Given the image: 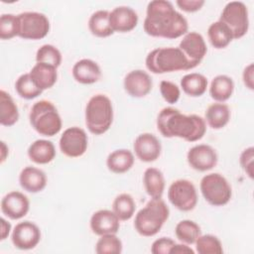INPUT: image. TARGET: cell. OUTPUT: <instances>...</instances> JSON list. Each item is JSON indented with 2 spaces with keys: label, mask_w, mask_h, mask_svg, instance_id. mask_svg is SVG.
I'll list each match as a JSON object with an SVG mask.
<instances>
[{
  "label": "cell",
  "mask_w": 254,
  "mask_h": 254,
  "mask_svg": "<svg viewBox=\"0 0 254 254\" xmlns=\"http://www.w3.org/2000/svg\"><path fill=\"white\" fill-rule=\"evenodd\" d=\"M143 28L151 37L172 40L185 36L189 31V23L186 17L174 8L172 2L153 0L147 5Z\"/></svg>",
  "instance_id": "6da1fadb"
},
{
  "label": "cell",
  "mask_w": 254,
  "mask_h": 254,
  "mask_svg": "<svg viewBox=\"0 0 254 254\" xmlns=\"http://www.w3.org/2000/svg\"><path fill=\"white\" fill-rule=\"evenodd\" d=\"M157 128L166 138L178 137L195 142L204 136L206 122L199 115L184 114L177 108L165 107L158 114Z\"/></svg>",
  "instance_id": "7a4b0ae2"
},
{
  "label": "cell",
  "mask_w": 254,
  "mask_h": 254,
  "mask_svg": "<svg viewBox=\"0 0 254 254\" xmlns=\"http://www.w3.org/2000/svg\"><path fill=\"white\" fill-rule=\"evenodd\" d=\"M170 215L169 206L161 198H151L135 215V230L142 236L156 235Z\"/></svg>",
  "instance_id": "3957f363"
},
{
  "label": "cell",
  "mask_w": 254,
  "mask_h": 254,
  "mask_svg": "<svg viewBox=\"0 0 254 254\" xmlns=\"http://www.w3.org/2000/svg\"><path fill=\"white\" fill-rule=\"evenodd\" d=\"M145 64L147 69L155 74L191 69L182 51L175 47L154 49L147 55Z\"/></svg>",
  "instance_id": "277c9868"
},
{
  "label": "cell",
  "mask_w": 254,
  "mask_h": 254,
  "mask_svg": "<svg viewBox=\"0 0 254 254\" xmlns=\"http://www.w3.org/2000/svg\"><path fill=\"white\" fill-rule=\"evenodd\" d=\"M85 125L94 135L104 134L113 122V105L105 94H95L87 101L85 106Z\"/></svg>",
  "instance_id": "5b68a950"
},
{
  "label": "cell",
  "mask_w": 254,
  "mask_h": 254,
  "mask_svg": "<svg viewBox=\"0 0 254 254\" xmlns=\"http://www.w3.org/2000/svg\"><path fill=\"white\" fill-rule=\"evenodd\" d=\"M29 121L37 133L46 137L57 135L63 127L62 117L57 107L49 100L34 103L29 114Z\"/></svg>",
  "instance_id": "8992f818"
},
{
  "label": "cell",
  "mask_w": 254,
  "mask_h": 254,
  "mask_svg": "<svg viewBox=\"0 0 254 254\" xmlns=\"http://www.w3.org/2000/svg\"><path fill=\"white\" fill-rule=\"evenodd\" d=\"M199 189L205 201L212 206H223L232 196L230 184L218 173H210L202 177Z\"/></svg>",
  "instance_id": "52a82bcc"
},
{
  "label": "cell",
  "mask_w": 254,
  "mask_h": 254,
  "mask_svg": "<svg viewBox=\"0 0 254 254\" xmlns=\"http://www.w3.org/2000/svg\"><path fill=\"white\" fill-rule=\"evenodd\" d=\"M218 21L227 26L233 40H238L244 37L249 29L248 8L241 1H230L222 9Z\"/></svg>",
  "instance_id": "ba28073f"
},
{
  "label": "cell",
  "mask_w": 254,
  "mask_h": 254,
  "mask_svg": "<svg viewBox=\"0 0 254 254\" xmlns=\"http://www.w3.org/2000/svg\"><path fill=\"white\" fill-rule=\"evenodd\" d=\"M19 21L18 37L24 40H41L50 32L49 18L41 12L27 11L17 15Z\"/></svg>",
  "instance_id": "9c48e42d"
},
{
  "label": "cell",
  "mask_w": 254,
  "mask_h": 254,
  "mask_svg": "<svg viewBox=\"0 0 254 254\" xmlns=\"http://www.w3.org/2000/svg\"><path fill=\"white\" fill-rule=\"evenodd\" d=\"M169 201L181 211H190L197 204V192L194 185L186 179L174 181L168 190Z\"/></svg>",
  "instance_id": "30bf717a"
},
{
  "label": "cell",
  "mask_w": 254,
  "mask_h": 254,
  "mask_svg": "<svg viewBox=\"0 0 254 254\" xmlns=\"http://www.w3.org/2000/svg\"><path fill=\"white\" fill-rule=\"evenodd\" d=\"M60 150L68 158H78L82 156L88 146L86 132L77 126L69 127L64 131L59 142Z\"/></svg>",
  "instance_id": "8fae6325"
},
{
  "label": "cell",
  "mask_w": 254,
  "mask_h": 254,
  "mask_svg": "<svg viewBox=\"0 0 254 254\" xmlns=\"http://www.w3.org/2000/svg\"><path fill=\"white\" fill-rule=\"evenodd\" d=\"M178 48L188 60L191 69L202 62L207 53L204 38L197 32H188L181 40Z\"/></svg>",
  "instance_id": "7c38bea8"
},
{
  "label": "cell",
  "mask_w": 254,
  "mask_h": 254,
  "mask_svg": "<svg viewBox=\"0 0 254 254\" xmlns=\"http://www.w3.org/2000/svg\"><path fill=\"white\" fill-rule=\"evenodd\" d=\"M41 236L39 226L32 221L25 220L15 225L11 233V240L17 249L31 250L39 244Z\"/></svg>",
  "instance_id": "4fadbf2b"
},
{
  "label": "cell",
  "mask_w": 254,
  "mask_h": 254,
  "mask_svg": "<svg viewBox=\"0 0 254 254\" xmlns=\"http://www.w3.org/2000/svg\"><path fill=\"white\" fill-rule=\"evenodd\" d=\"M187 161L191 169L198 172H207L216 166L218 156L211 146L198 144L189 150Z\"/></svg>",
  "instance_id": "5bb4252c"
},
{
  "label": "cell",
  "mask_w": 254,
  "mask_h": 254,
  "mask_svg": "<svg viewBox=\"0 0 254 254\" xmlns=\"http://www.w3.org/2000/svg\"><path fill=\"white\" fill-rule=\"evenodd\" d=\"M136 157L145 163L155 162L162 152L160 140L152 133H142L136 137L133 143Z\"/></svg>",
  "instance_id": "9a60e30c"
},
{
  "label": "cell",
  "mask_w": 254,
  "mask_h": 254,
  "mask_svg": "<svg viewBox=\"0 0 254 254\" xmlns=\"http://www.w3.org/2000/svg\"><path fill=\"white\" fill-rule=\"evenodd\" d=\"M123 86L130 96L141 98L151 92L153 80L147 71L143 69H134L125 75Z\"/></svg>",
  "instance_id": "2e32d148"
},
{
  "label": "cell",
  "mask_w": 254,
  "mask_h": 254,
  "mask_svg": "<svg viewBox=\"0 0 254 254\" xmlns=\"http://www.w3.org/2000/svg\"><path fill=\"white\" fill-rule=\"evenodd\" d=\"M30 209V200L21 191L13 190L5 194L1 200V211L10 219L17 220L24 217Z\"/></svg>",
  "instance_id": "e0dca14e"
},
{
  "label": "cell",
  "mask_w": 254,
  "mask_h": 254,
  "mask_svg": "<svg viewBox=\"0 0 254 254\" xmlns=\"http://www.w3.org/2000/svg\"><path fill=\"white\" fill-rule=\"evenodd\" d=\"M138 21L137 12L129 6L115 7L109 13V23L114 33L131 32L136 28Z\"/></svg>",
  "instance_id": "ac0fdd59"
},
{
  "label": "cell",
  "mask_w": 254,
  "mask_h": 254,
  "mask_svg": "<svg viewBox=\"0 0 254 254\" xmlns=\"http://www.w3.org/2000/svg\"><path fill=\"white\" fill-rule=\"evenodd\" d=\"M89 225L91 231L98 236L116 234L120 228V220L113 210L99 209L91 215Z\"/></svg>",
  "instance_id": "d6986e66"
},
{
  "label": "cell",
  "mask_w": 254,
  "mask_h": 254,
  "mask_svg": "<svg viewBox=\"0 0 254 254\" xmlns=\"http://www.w3.org/2000/svg\"><path fill=\"white\" fill-rule=\"evenodd\" d=\"M72 76L81 84H92L101 77V68L96 62L90 59H81L72 66Z\"/></svg>",
  "instance_id": "ffe728a7"
},
{
  "label": "cell",
  "mask_w": 254,
  "mask_h": 254,
  "mask_svg": "<svg viewBox=\"0 0 254 254\" xmlns=\"http://www.w3.org/2000/svg\"><path fill=\"white\" fill-rule=\"evenodd\" d=\"M21 188L31 193L42 191L47 186V176L44 171L36 167H25L19 175Z\"/></svg>",
  "instance_id": "44dd1931"
},
{
  "label": "cell",
  "mask_w": 254,
  "mask_h": 254,
  "mask_svg": "<svg viewBox=\"0 0 254 254\" xmlns=\"http://www.w3.org/2000/svg\"><path fill=\"white\" fill-rule=\"evenodd\" d=\"M27 154L32 162L38 165H46L55 159L56 148L51 141L38 139L29 146Z\"/></svg>",
  "instance_id": "7402d4cb"
},
{
  "label": "cell",
  "mask_w": 254,
  "mask_h": 254,
  "mask_svg": "<svg viewBox=\"0 0 254 254\" xmlns=\"http://www.w3.org/2000/svg\"><path fill=\"white\" fill-rule=\"evenodd\" d=\"M29 73L35 84L43 91L53 87L58 80L57 67L43 63H37Z\"/></svg>",
  "instance_id": "603a6c76"
},
{
  "label": "cell",
  "mask_w": 254,
  "mask_h": 254,
  "mask_svg": "<svg viewBox=\"0 0 254 254\" xmlns=\"http://www.w3.org/2000/svg\"><path fill=\"white\" fill-rule=\"evenodd\" d=\"M135 158L128 149H117L111 152L106 159L107 169L114 174H124L134 165Z\"/></svg>",
  "instance_id": "cb8c5ba5"
},
{
  "label": "cell",
  "mask_w": 254,
  "mask_h": 254,
  "mask_svg": "<svg viewBox=\"0 0 254 254\" xmlns=\"http://www.w3.org/2000/svg\"><path fill=\"white\" fill-rule=\"evenodd\" d=\"M143 185L147 194L151 198H161L165 190V178L157 168H147L143 175Z\"/></svg>",
  "instance_id": "d4e9b609"
},
{
  "label": "cell",
  "mask_w": 254,
  "mask_h": 254,
  "mask_svg": "<svg viewBox=\"0 0 254 254\" xmlns=\"http://www.w3.org/2000/svg\"><path fill=\"white\" fill-rule=\"evenodd\" d=\"M234 91V81L226 74H218L212 78L209 85V95L216 102L228 100Z\"/></svg>",
  "instance_id": "484cf974"
},
{
  "label": "cell",
  "mask_w": 254,
  "mask_h": 254,
  "mask_svg": "<svg viewBox=\"0 0 254 254\" xmlns=\"http://www.w3.org/2000/svg\"><path fill=\"white\" fill-rule=\"evenodd\" d=\"M229 106L223 102L210 104L205 111V122L212 129L218 130L225 127L230 120Z\"/></svg>",
  "instance_id": "4316f807"
},
{
  "label": "cell",
  "mask_w": 254,
  "mask_h": 254,
  "mask_svg": "<svg viewBox=\"0 0 254 254\" xmlns=\"http://www.w3.org/2000/svg\"><path fill=\"white\" fill-rule=\"evenodd\" d=\"M19 120V109L12 96L4 89L0 90V124L10 127Z\"/></svg>",
  "instance_id": "83f0119b"
},
{
  "label": "cell",
  "mask_w": 254,
  "mask_h": 254,
  "mask_svg": "<svg viewBox=\"0 0 254 254\" xmlns=\"http://www.w3.org/2000/svg\"><path fill=\"white\" fill-rule=\"evenodd\" d=\"M207 78L198 72H190L184 75L181 79L183 91L191 97H199L207 89Z\"/></svg>",
  "instance_id": "f1b7e54d"
},
{
  "label": "cell",
  "mask_w": 254,
  "mask_h": 254,
  "mask_svg": "<svg viewBox=\"0 0 254 254\" xmlns=\"http://www.w3.org/2000/svg\"><path fill=\"white\" fill-rule=\"evenodd\" d=\"M109 11L97 10L91 14L88 20L90 33L98 38H107L114 32L109 23Z\"/></svg>",
  "instance_id": "f546056e"
},
{
  "label": "cell",
  "mask_w": 254,
  "mask_h": 254,
  "mask_svg": "<svg viewBox=\"0 0 254 254\" xmlns=\"http://www.w3.org/2000/svg\"><path fill=\"white\" fill-rule=\"evenodd\" d=\"M207 37L211 46L217 50L226 48L233 40L230 30L220 21L213 22L207 29Z\"/></svg>",
  "instance_id": "4dcf8cb0"
},
{
  "label": "cell",
  "mask_w": 254,
  "mask_h": 254,
  "mask_svg": "<svg viewBox=\"0 0 254 254\" xmlns=\"http://www.w3.org/2000/svg\"><path fill=\"white\" fill-rule=\"evenodd\" d=\"M112 210L120 221L131 219L136 210V203L133 196L126 192L118 194L113 200Z\"/></svg>",
  "instance_id": "1f68e13d"
},
{
  "label": "cell",
  "mask_w": 254,
  "mask_h": 254,
  "mask_svg": "<svg viewBox=\"0 0 254 254\" xmlns=\"http://www.w3.org/2000/svg\"><path fill=\"white\" fill-rule=\"evenodd\" d=\"M175 234L182 243L190 245L195 243L196 239L201 234V230L196 222L190 219H184L176 225Z\"/></svg>",
  "instance_id": "d6a6232c"
},
{
  "label": "cell",
  "mask_w": 254,
  "mask_h": 254,
  "mask_svg": "<svg viewBox=\"0 0 254 254\" xmlns=\"http://www.w3.org/2000/svg\"><path fill=\"white\" fill-rule=\"evenodd\" d=\"M15 89L20 97L27 100L37 98L43 92V90L35 84L29 72L21 74L16 79Z\"/></svg>",
  "instance_id": "836d02e7"
},
{
  "label": "cell",
  "mask_w": 254,
  "mask_h": 254,
  "mask_svg": "<svg viewBox=\"0 0 254 254\" xmlns=\"http://www.w3.org/2000/svg\"><path fill=\"white\" fill-rule=\"evenodd\" d=\"M122 249V241L116 234L101 235L95 244V252L97 254H119Z\"/></svg>",
  "instance_id": "e575fe53"
},
{
  "label": "cell",
  "mask_w": 254,
  "mask_h": 254,
  "mask_svg": "<svg viewBox=\"0 0 254 254\" xmlns=\"http://www.w3.org/2000/svg\"><path fill=\"white\" fill-rule=\"evenodd\" d=\"M63 56L60 50L51 44L41 46L36 53V63H43L59 67L62 64Z\"/></svg>",
  "instance_id": "d590c367"
},
{
  "label": "cell",
  "mask_w": 254,
  "mask_h": 254,
  "mask_svg": "<svg viewBox=\"0 0 254 254\" xmlns=\"http://www.w3.org/2000/svg\"><path fill=\"white\" fill-rule=\"evenodd\" d=\"M195 250L199 254H222L223 248L220 240L212 234L199 235L195 241Z\"/></svg>",
  "instance_id": "8d00e7d4"
},
{
  "label": "cell",
  "mask_w": 254,
  "mask_h": 254,
  "mask_svg": "<svg viewBox=\"0 0 254 254\" xmlns=\"http://www.w3.org/2000/svg\"><path fill=\"white\" fill-rule=\"evenodd\" d=\"M19 35V21L17 15L8 13L0 17V39L11 40Z\"/></svg>",
  "instance_id": "74e56055"
},
{
  "label": "cell",
  "mask_w": 254,
  "mask_h": 254,
  "mask_svg": "<svg viewBox=\"0 0 254 254\" xmlns=\"http://www.w3.org/2000/svg\"><path fill=\"white\" fill-rule=\"evenodd\" d=\"M160 92L164 100L170 104L177 103L181 96L180 87L170 80H162L160 82Z\"/></svg>",
  "instance_id": "f35d334b"
},
{
  "label": "cell",
  "mask_w": 254,
  "mask_h": 254,
  "mask_svg": "<svg viewBox=\"0 0 254 254\" xmlns=\"http://www.w3.org/2000/svg\"><path fill=\"white\" fill-rule=\"evenodd\" d=\"M239 164L244 171V173L253 180L254 178V171H253V165H254V148L248 147L242 151L239 157Z\"/></svg>",
  "instance_id": "ab89813d"
},
{
  "label": "cell",
  "mask_w": 254,
  "mask_h": 254,
  "mask_svg": "<svg viewBox=\"0 0 254 254\" xmlns=\"http://www.w3.org/2000/svg\"><path fill=\"white\" fill-rule=\"evenodd\" d=\"M175 241L170 237H161L156 239L151 246L153 254H170L171 248L175 245Z\"/></svg>",
  "instance_id": "60d3db41"
},
{
  "label": "cell",
  "mask_w": 254,
  "mask_h": 254,
  "mask_svg": "<svg viewBox=\"0 0 254 254\" xmlns=\"http://www.w3.org/2000/svg\"><path fill=\"white\" fill-rule=\"evenodd\" d=\"M176 4L183 11L187 13H193L199 11L205 2L204 0H177Z\"/></svg>",
  "instance_id": "b9f144b4"
},
{
  "label": "cell",
  "mask_w": 254,
  "mask_h": 254,
  "mask_svg": "<svg viewBox=\"0 0 254 254\" xmlns=\"http://www.w3.org/2000/svg\"><path fill=\"white\" fill-rule=\"evenodd\" d=\"M242 79L244 82V85L250 89H254V64L251 63L245 68L243 69L242 73Z\"/></svg>",
  "instance_id": "7bdbcfd3"
},
{
  "label": "cell",
  "mask_w": 254,
  "mask_h": 254,
  "mask_svg": "<svg viewBox=\"0 0 254 254\" xmlns=\"http://www.w3.org/2000/svg\"><path fill=\"white\" fill-rule=\"evenodd\" d=\"M170 254H194V250H192L188 244L175 243V245L171 248Z\"/></svg>",
  "instance_id": "ee69618b"
},
{
  "label": "cell",
  "mask_w": 254,
  "mask_h": 254,
  "mask_svg": "<svg viewBox=\"0 0 254 254\" xmlns=\"http://www.w3.org/2000/svg\"><path fill=\"white\" fill-rule=\"evenodd\" d=\"M11 223L9 221H7L4 217L0 218V240L3 241L5 240L10 232H11Z\"/></svg>",
  "instance_id": "f6af8a7d"
},
{
  "label": "cell",
  "mask_w": 254,
  "mask_h": 254,
  "mask_svg": "<svg viewBox=\"0 0 254 254\" xmlns=\"http://www.w3.org/2000/svg\"><path fill=\"white\" fill-rule=\"evenodd\" d=\"M8 154H9V149L7 147V145L5 144L4 141H1V164H3L5 162V160L7 159L8 157Z\"/></svg>",
  "instance_id": "bcb514c9"
}]
</instances>
